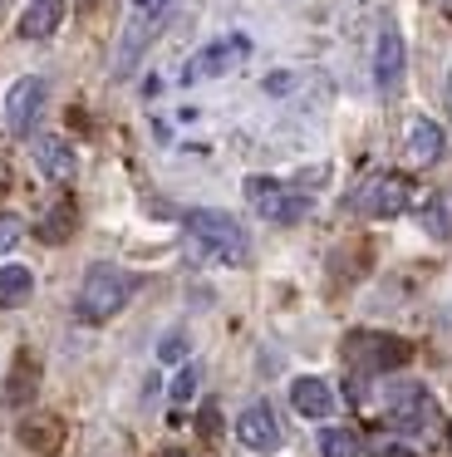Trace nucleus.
<instances>
[{
    "instance_id": "f257e3e1",
    "label": "nucleus",
    "mask_w": 452,
    "mask_h": 457,
    "mask_svg": "<svg viewBox=\"0 0 452 457\" xmlns=\"http://www.w3.org/2000/svg\"><path fill=\"white\" fill-rule=\"evenodd\" d=\"M182 231H187V256L202 261V266H246V256H251L241 221L226 217V212L197 207L182 217Z\"/></svg>"
},
{
    "instance_id": "f03ea898",
    "label": "nucleus",
    "mask_w": 452,
    "mask_h": 457,
    "mask_svg": "<svg viewBox=\"0 0 452 457\" xmlns=\"http://www.w3.org/2000/svg\"><path fill=\"white\" fill-rule=\"evenodd\" d=\"M133 300V276L118 266H88L84 286H79V320H88V325H104V320H113L118 310Z\"/></svg>"
},
{
    "instance_id": "7ed1b4c3",
    "label": "nucleus",
    "mask_w": 452,
    "mask_h": 457,
    "mask_svg": "<svg viewBox=\"0 0 452 457\" xmlns=\"http://www.w3.org/2000/svg\"><path fill=\"white\" fill-rule=\"evenodd\" d=\"M246 202L265 221H275V227H295V221H305L314 212L310 192L290 187V182H275V178H246Z\"/></svg>"
},
{
    "instance_id": "20e7f679",
    "label": "nucleus",
    "mask_w": 452,
    "mask_h": 457,
    "mask_svg": "<svg viewBox=\"0 0 452 457\" xmlns=\"http://www.w3.org/2000/svg\"><path fill=\"white\" fill-rule=\"evenodd\" d=\"M389 423L398 428V433H432L438 403H432V394L423 384H398L389 394Z\"/></svg>"
},
{
    "instance_id": "39448f33",
    "label": "nucleus",
    "mask_w": 452,
    "mask_h": 457,
    "mask_svg": "<svg viewBox=\"0 0 452 457\" xmlns=\"http://www.w3.org/2000/svg\"><path fill=\"white\" fill-rule=\"evenodd\" d=\"M408 197H413V187L398 172H379V178H369L354 192V207L369 212V217H398V212H408Z\"/></svg>"
},
{
    "instance_id": "423d86ee",
    "label": "nucleus",
    "mask_w": 452,
    "mask_h": 457,
    "mask_svg": "<svg viewBox=\"0 0 452 457\" xmlns=\"http://www.w3.org/2000/svg\"><path fill=\"white\" fill-rule=\"evenodd\" d=\"M246 54H251V40L246 35H226V40H212L206 50L192 54V64H187V79H222V74H231L236 64H246Z\"/></svg>"
},
{
    "instance_id": "0eeeda50",
    "label": "nucleus",
    "mask_w": 452,
    "mask_h": 457,
    "mask_svg": "<svg viewBox=\"0 0 452 457\" xmlns=\"http://www.w3.org/2000/svg\"><path fill=\"white\" fill-rule=\"evenodd\" d=\"M413 349L393 335H349V359L364 369V374H389V369L408 364Z\"/></svg>"
},
{
    "instance_id": "6e6552de",
    "label": "nucleus",
    "mask_w": 452,
    "mask_h": 457,
    "mask_svg": "<svg viewBox=\"0 0 452 457\" xmlns=\"http://www.w3.org/2000/svg\"><path fill=\"white\" fill-rule=\"evenodd\" d=\"M39 109H45V79L25 74V79H15L5 89V129L15 133V138L29 133V123L39 119Z\"/></svg>"
},
{
    "instance_id": "1a4fd4ad",
    "label": "nucleus",
    "mask_w": 452,
    "mask_h": 457,
    "mask_svg": "<svg viewBox=\"0 0 452 457\" xmlns=\"http://www.w3.org/2000/svg\"><path fill=\"white\" fill-rule=\"evenodd\" d=\"M236 437H241L251 453H275L280 447V423H275L271 403H251L241 418H236Z\"/></svg>"
},
{
    "instance_id": "9d476101",
    "label": "nucleus",
    "mask_w": 452,
    "mask_h": 457,
    "mask_svg": "<svg viewBox=\"0 0 452 457\" xmlns=\"http://www.w3.org/2000/svg\"><path fill=\"white\" fill-rule=\"evenodd\" d=\"M398 79H403V35L393 30V25H383L379 45H373V84H379L383 94H393Z\"/></svg>"
},
{
    "instance_id": "9b49d317",
    "label": "nucleus",
    "mask_w": 452,
    "mask_h": 457,
    "mask_svg": "<svg viewBox=\"0 0 452 457\" xmlns=\"http://www.w3.org/2000/svg\"><path fill=\"white\" fill-rule=\"evenodd\" d=\"M290 403H295V413H300V418H330L334 413L330 384L314 378V374H305V378H295V384H290Z\"/></svg>"
},
{
    "instance_id": "f8f14e48",
    "label": "nucleus",
    "mask_w": 452,
    "mask_h": 457,
    "mask_svg": "<svg viewBox=\"0 0 452 457\" xmlns=\"http://www.w3.org/2000/svg\"><path fill=\"white\" fill-rule=\"evenodd\" d=\"M35 168L45 172V178H54V182H69L79 172V158H74V148H69L64 138H39L35 143Z\"/></svg>"
},
{
    "instance_id": "ddd939ff",
    "label": "nucleus",
    "mask_w": 452,
    "mask_h": 457,
    "mask_svg": "<svg viewBox=\"0 0 452 457\" xmlns=\"http://www.w3.org/2000/svg\"><path fill=\"white\" fill-rule=\"evenodd\" d=\"M59 25H64V0H29L25 15H20V35L25 40H49Z\"/></svg>"
},
{
    "instance_id": "4468645a",
    "label": "nucleus",
    "mask_w": 452,
    "mask_h": 457,
    "mask_svg": "<svg viewBox=\"0 0 452 457\" xmlns=\"http://www.w3.org/2000/svg\"><path fill=\"white\" fill-rule=\"evenodd\" d=\"M403 143H408V158L418 162V168H428V162L442 158V129H438L432 119H408Z\"/></svg>"
},
{
    "instance_id": "2eb2a0df",
    "label": "nucleus",
    "mask_w": 452,
    "mask_h": 457,
    "mask_svg": "<svg viewBox=\"0 0 452 457\" xmlns=\"http://www.w3.org/2000/svg\"><path fill=\"white\" fill-rule=\"evenodd\" d=\"M20 443L35 447V453H54L64 443V428H59V418H25L20 423Z\"/></svg>"
},
{
    "instance_id": "dca6fc26",
    "label": "nucleus",
    "mask_w": 452,
    "mask_h": 457,
    "mask_svg": "<svg viewBox=\"0 0 452 457\" xmlns=\"http://www.w3.org/2000/svg\"><path fill=\"white\" fill-rule=\"evenodd\" d=\"M29 295H35V276L25 266H0V305L20 310Z\"/></svg>"
},
{
    "instance_id": "f3484780",
    "label": "nucleus",
    "mask_w": 452,
    "mask_h": 457,
    "mask_svg": "<svg viewBox=\"0 0 452 457\" xmlns=\"http://www.w3.org/2000/svg\"><path fill=\"white\" fill-rule=\"evenodd\" d=\"M423 227H428V237L452 241V192H432L423 207Z\"/></svg>"
},
{
    "instance_id": "a211bd4d",
    "label": "nucleus",
    "mask_w": 452,
    "mask_h": 457,
    "mask_svg": "<svg viewBox=\"0 0 452 457\" xmlns=\"http://www.w3.org/2000/svg\"><path fill=\"white\" fill-rule=\"evenodd\" d=\"M320 457H364L359 433H349V428H324L320 433Z\"/></svg>"
},
{
    "instance_id": "6ab92c4d",
    "label": "nucleus",
    "mask_w": 452,
    "mask_h": 457,
    "mask_svg": "<svg viewBox=\"0 0 452 457\" xmlns=\"http://www.w3.org/2000/svg\"><path fill=\"white\" fill-rule=\"evenodd\" d=\"M29 394H35V359H29V354H15V369H10L5 398H10V403H25Z\"/></svg>"
},
{
    "instance_id": "aec40b11",
    "label": "nucleus",
    "mask_w": 452,
    "mask_h": 457,
    "mask_svg": "<svg viewBox=\"0 0 452 457\" xmlns=\"http://www.w3.org/2000/svg\"><path fill=\"white\" fill-rule=\"evenodd\" d=\"M69 231H74V207H69V202H59V207L39 221V241L59 246V241H69Z\"/></svg>"
},
{
    "instance_id": "412c9836",
    "label": "nucleus",
    "mask_w": 452,
    "mask_h": 457,
    "mask_svg": "<svg viewBox=\"0 0 452 457\" xmlns=\"http://www.w3.org/2000/svg\"><path fill=\"white\" fill-rule=\"evenodd\" d=\"M197 378H202V369H197V364L177 369V378H172V403H187V398L197 394Z\"/></svg>"
},
{
    "instance_id": "4be33fe9",
    "label": "nucleus",
    "mask_w": 452,
    "mask_h": 457,
    "mask_svg": "<svg viewBox=\"0 0 452 457\" xmlns=\"http://www.w3.org/2000/svg\"><path fill=\"white\" fill-rule=\"evenodd\" d=\"M20 237H25V221H20L15 212H0V256H5Z\"/></svg>"
},
{
    "instance_id": "5701e85b",
    "label": "nucleus",
    "mask_w": 452,
    "mask_h": 457,
    "mask_svg": "<svg viewBox=\"0 0 452 457\" xmlns=\"http://www.w3.org/2000/svg\"><path fill=\"white\" fill-rule=\"evenodd\" d=\"M187 354V339L182 335H167L163 345H157V359H167V364H172V359H182Z\"/></svg>"
},
{
    "instance_id": "b1692460",
    "label": "nucleus",
    "mask_w": 452,
    "mask_h": 457,
    "mask_svg": "<svg viewBox=\"0 0 452 457\" xmlns=\"http://www.w3.org/2000/svg\"><path fill=\"white\" fill-rule=\"evenodd\" d=\"M379 457H418V453H413V447H398V443H383Z\"/></svg>"
},
{
    "instance_id": "393cba45",
    "label": "nucleus",
    "mask_w": 452,
    "mask_h": 457,
    "mask_svg": "<svg viewBox=\"0 0 452 457\" xmlns=\"http://www.w3.org/2000/svg\"><path fill=\"white\" fill-rule=\"evenodd\" d=\"M216 428H222V423H216V408H206V413H202V433L216 437Z\"/></svg>"
},
{
    "instance_id": "a878e982",
    "label": "nucleus",
    "mask_w": 452,
    "mask_h": 457,
    "mask_svg": "<svg viewBox=\"0 0 452 457\" xmlns=\"http://www.w3.org/2000/svg\"><path fill=\"white\" fill-rule=\"evenodd\" d=\"M133 5H138V11H163L167 0H133Z\"/></svg>"
},
{
    "instance_id": "bb28decb",
    "label": "nucleus",
    "mask_w": 452,
    "mask_h": 457,
    "mask_svg": "<svg viewBox=\"0 0 452 457\" xmlns=\"http://www.w3.org/2000/svg\"><path fill=\"white\" fill-rule=\"evenodd\" d=\"M163 457H192V453H163Z\"/></svg>"
},
{
    "instance_id": "cd10ccee",
    "label": "nucleus",
    "mask_w": 452,
    "mask_h": 457,
    "mask_svg": "<svg viewBox=\"0 0 452 457\" xmlns=\"http://www.w3.org/2000/svg\"><path fill=\"white\" fill-rule=\"evenodd\" d=\"M448 99H452V70H448Z\"/></svg>"
},
{
    "instance_id": "c85d7f7f",
    "label": "nucleus",
    "mask_w": 452,
    "mask_h": 457,
    "mask_svg": "<svg viewBox=\"0 0 452 457\" xmlns=\"http://www.w3.org/2000/svg\"><path fill=\"white\" fill-rule=\"evenodd\" d=\"M0 187H5V172H0Z\"/></svg>"
},
{
    "instance_id": "c756f323",
    "label": "nucleus",
    "mask_w": 452,
    "mask_h": 457,
    "mask_svg": "<svg viewBox=\"0 0 452 457\" xmlns=\"http://www.w3.org/2000/svg\"><path fill=\"white\" fill-rule=\"evenodd\" d=\"M448 443H452V433H448Z\"/></svg>"
}]
</instances>
